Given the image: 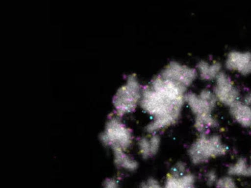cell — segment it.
I'll list each match as a JSON object with an SVG mask.
<instances>
[{"instance_id":"obj_19","label":"cell","mask_w":251,"mask_h":188,"mask_svg":"<svg viewBox=\"0 0 251 188\" xmlns=\"http://www.w3.org/2000/svg\"><path fill=\"white\" fill-rule=\"evenodd\" d=\"M103 188H122L119 181L115 178H108L104 181Z\"/></svg>"},{"instance_id":"obj_1","label":"cell","mask_w":251,"mask_h":188,"mask_svg":"<svg viewBox=\"0 0 251 188\" xmlns=\"http://www.w3.org/2000/svg\"><path fill=\"white\" fill-rule=\"evenodd\" d=\"M186 89L157 75L145 86L140 107L151 117L150 134H158L175 124L186 103Z\"/></svg>"},{"instance_id":"obj_18","label":"cell","mask_w":251,"mask_h":188,"mask_svg":"<svg viewBox=\"0 0 251 188\" xmlns=\"http://www.w3.org/2000/svg\"><path fill=\"white\" fill-rule=\"evenodd\" d=\"M205 178H206V183L209 185H216L219 179L217 173L213 170L208 171L205 175Z\"/></svg>"},{"instance_id":"obj_20","label":"cell","mask_w":251,"mask_h":188,"mask_svg":"<svg viewBox=\"0 0 251 188\" xmlns=\"http://www.w3.org/2000/svg\"><path fill=\"white\" fill-rule=\"evenodd\" d=\"M244 103L251 106V92L248 93L244 96Z\"/></svg>"},{"instance_id":"obj_13","label":"cell","mask_w":251,"mask_h":188,"mask_svg":"<svg viewBox=\"0 0 251 188\" xmlns=\"http://www.w3.org/2000/svg\"><path fill=\"white\" fill-rule=\"evenodd\" d=\"M114 162L117 167L127 172H133L137 170L138 161L133 158L127 150H115L113 151Z\"/></svg>"},{"instance_id":"obj_7","label":"cell","mask_w":251,"mask_h":188,"mask_svg":"<svg viewBox=\"0 0 251 188\" xmlns=\"http://www.w3.org/2000/svg\"><path fill=\"white\" fill-rule=\"evenodd\" d=\"M217 102L224 105L231 107L239 101L238 89L234 83L225 72H221L220 76L215 80L214 88L213 91Z\"/></svg>"},{"instance_id":"obj_4","label":"cell","mask_w":251,"mask_h":188,"mask_svg":"<svg viewBox=\"0 0 251 188\" xmlns=\"http://www.w3.org/2000/svg\"><path fill=\"white\" fill-rule=\"evenodd\" d=\"M102 143L111 150H127L134 141L132 130L120 117H111L104 126L100 134Z\"/></svg>"},{"instance_id":"obj_16","label":"cell","mask_w":251,"mask_h":188,"mask_svg":"<svg viewBox=\"0 0 251 188\" xmlns=\"http://www.w3.org/2000/svg\"><path fill=\"white\" fill-rule=\"evenodd\" d=\"M216 186L217 188H237V184L231 176H224L220 177Z\"/></svg>"},{"instance_id":"obj_8","label":"cell","mask_w":251,"mask_h":188,"mask_svg":"<svg viewBox=\"0 0 251 188\" xmlns=\"http://www.w3.org/2000/svg\"><path fill=\"white\" fill-rule=\"evenodd\" d=\"M163 188H197L196 177L188 171L184 164H176L166 178Z\"/></svg>"},{"instance_id":"obj_15","label":"cell","mask_w":251,"mask_h":188,"mask_svg":"<svg viewBox=\"0 0 251 188\" xmlns=\"http://www.w3.org/2000/svg\"><path fill=\"white\" fill-rule=\"evenodd\" d=\"M195 128L201 134H208L209 130L217 126V120L213 114L195 117Z\"/></svg>"},{"instance_id":"obj_9","label":"cell","mask_w":251,"mask_h":188,"mask_svg":"<svg viewBox=\"0 0 251 188\" xmlns=\"http://www.w3.org/2000/svg\"><path fill=\"white\" fill-rule=\"evenodd\" d=\"M225 66L226 69L240 74H251V53L233 50L226 56Z\"/></svg>"},{"instance_id":"obj_17","label":"cell","mask_w":251,"mask_h":188,"mask_svg":"<svg viewBox=\"0 0 251 188\" xmlns=\"http://www.w3.org/2000/svg\"><path fill=\"white\" fill-rule=\"evenodd\" d=\"M141 188H163V186L155 178H149L142 183Z\"/></svg>"},{"instance_id":"obj_2","label":"cell","mask_w":251,"mask_h":188,"mask_svg":"<svg viewBox=\"0 0 251 188\" xmlns=\"http://www.w3.org/2000/svg\"><path fill=\"white\" fill-rule=\"evenodd\" d=\"M144 87L138 76L128 75L117 90L113 98V107L116 116H126L132 114L140 106Z\"/></svg>"},{"instance_id":"obj_5","label":"cell","mask_w":251,"mask_h":188,"mask_svg":"<svg viewBox=\"0 0 251 188\" xmlns=\"http://www.w3.org/2000/svg\"><path fill=\"white\" fill-rule=\"evenodd\" d=\"M159 74L185 89L190 87L198 76L195 68L177 61L169 63Z\"/></svg>"},{"instance_id":"obj_21","label":"cell","mask_w":251,"mask_h":188,"mask_svg":"<svg viewBox=\"0 0 251 188\" xmlns=\"http://www.w3.org/2000/svg\"></svg>"},{"instance_id":"obj_10","label":"cell","mask_w":251,"mask_h":188,"mask_svg":"<svg viewBox=\"0 0 251 188\" xmlns=\"http://www.w3.org/2000/svg\"><path fill=\"white\" fill-rule=\"evenodd\" d=\"M138 154L144 159L153 158L159 151L161 147V138L158 134H150L143 136L138 140Z\"/></svg>"},{"instance_id":"obj_3","label":"cell","mask_w":251,"mask_h":188,"mask_svg":"<svg viewBox=\"0 0 251 188\" xmlns=\"http://www.w3.org/2000/svg\"><path fill=\"white\" fill-rule=\"evenodd\" d=\"M227 150L226 145L220 136L204 134L192 143L189 149V157L194 164L200 165L225 155Z\"/></svg>"},{"instance_id":"obj_6","label":"cell","mask_w":251,"mask_h":188,"mask_svg":"<svg viewBox=\"0 0 251 188\" xmlns=\"http://www.w3.org/2000/svg\"><path fill=\"white\" fill-rule=\"evenodd\" d=\"M217 99L213 91L204 89L198 94H186V103L195 117L211 114L217 105Z\"/></svg>"},{"instance_id":"obj_11","label":"cell","mask_w":251,"mask_h":188,"mask_svg":"<svg viewBox=\"0 0 251 188\" xmlns=\"http://www.w3.org/2000/svg\"><path fill=\"white\" fill-rule=\"evenodd\" d=\"M229 113L235 121L241 127H251V106L239 100L229 107Z\"/></svg>"},{"instance_id":"obj_12","label":"cell","mask_w":251,"mask_h":188,"mask_svg":"<svg viewBox=\"0 0 251 188\" xmlns=\"http://www.w3.org/2000/svg\"><path fill=\"white\" fill-rule=\"evenodd\" d=\"M197 75L203 80H215L222 72V66L217 61L202 60L197 64Z\"/></svg>"},{"instance_id":"obj_14","label":"cell","mask_w":251,"mask_h":188,"mask_svg":"<svg viewBox=\"0 0 251 188\" xmlns=\"http://www.w3.org/2000/svg\"><path fill=\"white\" fill-rule=\"evenodd\" d=\"M228 174L231 177H251V164L245 158H239L228 168Z\"/></svg>"}]
</instances>
